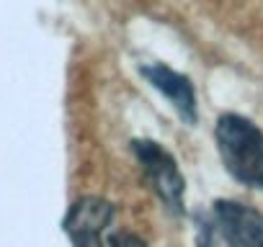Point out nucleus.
<instances>
[{
  "instance_id": "obj_1",
  "label": "nucleus",
  "mask_w": 263,
  "mask_h": 247,
  "mask_svg": "<svg viewBox=\"0 0 263 247\" xmlns=\"http://www.w3.org/2000/svg\"><path fill=\"white\" fill-rule=\"evenodd\" d=\"M214 142L224 170L245 188L263 191V129L240 113H222Z\"/></svg>"
},
{
  "instance_id": "obj_2",
  "label": "nucleus",
  "mask_w": 263,
  "mask_h": 247,
  "mask_svg": "<svg viewBox=\"0 0 263 247\" xmlns=\"http://www.w3.org/2000/svg\"><path fill=\"white\" fill-rule=\"evenodd\" d=\"M199 247H263V214L240 201H214L199 224Z\"/></svg>"
},
{
  "instance_id": "obj_3",
  "label": "nucleus",
  "mask_w": 263,
  "mask_h": 247,
  "mask_svg": "<svg viewBox=\"0 0 263 247\" xmlns=\"http://www.w3.org/2000/svg\"><path fill=\"white\" fill-rule=\"evenodd\" d=\"M132 152H135L145 178L150 180L163 206L171 214L181 216L186 211V178L178 170L176 157L155 139H135L132 142Z\"/></svg>"
},
{
  "instance_id": "obj_4",
  "label": "nucleus",
  "mask_w": 263,
  "mask_h": 247,
  "mask_svg": "<svg viewBox=\"0 0 263 247\" xmlns=\"http://www.w3.org/2000/svg\"><path fill=\"white\" fill-rule=\"evenodd\" d=\"M114 214L116 209L106 198L83 196L67 209L62 229L75 247H103V234L108 232Z\"/></svg>"
},
{
  "instance_id": "obj_5",
  "label": "nucleus",
  "mask_w": 263,
  "mask_h": 247,
  "mask_svg": "<svg viewBox=\"0 0 263 247\" xmlns=\"http://www.w3.org/2000/svg\"><path fill=\"white\" fill-rule=\"evenodd\" d=\"M142 77L176 108V113L186 121V123H196L199 118V111H196V90H194V83L176 72L173 67L163 65V62H153V65H142L140 67Z\"/></svg>"
},
{
  "instance_id": "obj_6",
  "label": "nucleus",
  "mask_w": 263,
  "mask_h": 247,
  "mask_svg": "<svg viewBox=\"0 0 263 247\" xmlns=\"http://www.w3.org/2000/svg\"><path fill=\"white\" fill-rule=\"evenodd\" d=\"M108 247H147L142 237L132 234V232H116L108 237Z\"/></svg>"
}]
</instances>
